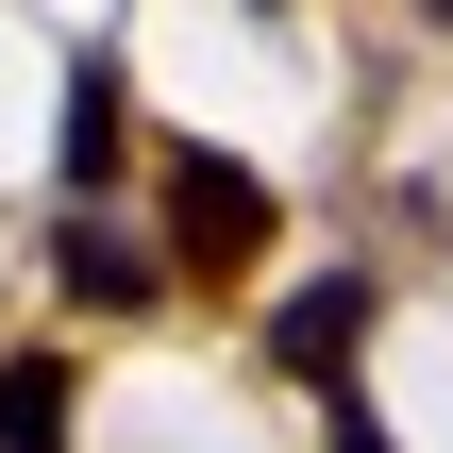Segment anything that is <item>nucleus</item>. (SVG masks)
Masks as SVG:
<instances>
[{
  "mask_svg": "<svg viewBox=\"0 0 453 453\" xmlns=\"http://www.w3.org/2000/svg\"><path fill=\"white\" fill-rule=\"evenodd\" d=\"M269 252V185L235 151H168V269H252Z\"/></svg>",
  "mask_w": 453,
  "mask_h": 453,
  "instance_id": "nucleus-1",
  "label": "nucleus"
},
{
  "mask_svg": "<svg viewBox=\"0 0 453 453\" xmlns=\"http://www.w3.org/2000/svg\"><path fill=\"white\" fill-rule=\"evenodd\" d=\"M370 303H387L370 269H319V286H303V303L269 319V353H286L303 387H336V370H353V336H370Z\"/></svg>",
  "mask_w": 453,
  "mask_h": 453,
  "instance_id": "nucleus-2",
  "label": "nucleus"
},
{
  "mask_svg": "<svg viewBox=\"0 0 453 453\" xmlns=\"http://www.w3.org/2000/svg\"><path fill=\"white\" fill-rule=\"evenodd\" d=\"M50 269H67V303H101V319H118V303H151V286H168V252H134V235H118V219H67V252H50Z\"/></svg>",
  "mask_w": 453,
  "mask_h": 453,
  "instance_id": "nucleus-3",
  "label": "nucleus"
},
{
  "mask_svg": "<svg viewBox=\"0 0 453 453\" xmlns=\"http://www.w3.org/2000/svg\"><path fill=\"white\" fill-rule=\"evenodd\" d=\"M0 453H67V353H0Z\"/></svg>",
  "mask_w": 453,
  "mask_h": 453,
  "instance_id": "nucleus-4",
  "label": "nucleus"
},
{
  "mask_svg": "<svg viewBox=\"0 0 453 453\" xmlns=\"http://www.w3.org/2000/svg\"><path fill=\"white\" fill-rule=\"evenodd\" d=\"M67 185H118V67H67Z\"/></svg>",
  "mask_w": 453,
  "mask_h": 453,
  "instance_id": "nucleus-5",
  "label": "nucleus"
},
{
  "mask_svg": "<svg viewBox=\"0 0 453 453\" xmlns=\"http://www.w3.org/2000/svg\"><path fill=\"white\" fill-rule=\"evenodd\" d=\"M336 453H403V437H387V420H336Z\"/></svg>",
  "mask_w": 453,
  "mask_h": 453,
  "instance_id": "nucleus-6",
  "label": "nucleus"
},
{
  "mask_svg": "<svg viewBox=\"0 0 453 453\" xmlns=\"http://www.w3.org/2000/svg\"><path fill=\"white\" fill-rule=\"evenodd\" d=\"M420 17H453V0H420Z\"/></svg>",
  "mask_w": 453,
  "mask_h": 453,
  "instance_id": "nucleus-7",
  "label": "nucleus"
}]
</instances>
